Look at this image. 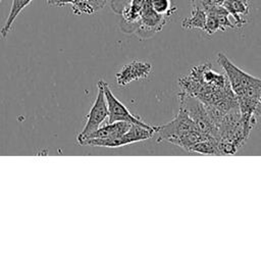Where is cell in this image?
I'll list each match as a JSON object with an SVG mask.
<instances>
[{
    "label": "cell",
    "instance_id": "cell-1",
    "mask_svg": "<svg viewBox=\"0 0 261 261\" xmlns=\"http://www.w3.org/2000/svg\"><path fill=\"white\" fill-rule=\"evenodd\" d=\"M178 85L181 92L197 98L207 108L224 114L240 112L226 75L216 72L210 62L192 67L188 74L178 80Z\"/></svg>",
    "mask_w": 261,
    "mask_h": 261
},
{
    "label": "cell",
    "instance_id": "cell-17",
    "mask_svg": "<svg viewBox=\"0 0 261 261\" xmlns=\"http://www.w3.org/2000/svg\"><path fill=\"white\" fill-rule=\"evenodd\" d=\"M50 1H51V0H46V3H47V4H48V3H49V2H50Z\"/></svg>",
    "mask_w": 261,
    "mask_h": 261
},
{
    "label": "cell",
    "instance_id": "cell-2",
    "mask_svg": "<svg viewBox=\"0 0 261 261\" xmlns=\"http://www.w3.org/2000/svg\"><path fill=\"white\" fill-rule=\"evenodd\" d=\"M217 62L222 67L239 104L241 118L245 129L249 133L261 116V79L256 77L231 62L223 53H218Z\"/></svg>",
    "mask_w": 261,
    "mask_h": 261
},
{
    "label": "cell",
    "instance_id": "cell-5",
    "mask_svg": "<svg viewBox=\"0 0 261 261\" xmlns=\"http://www.w3.org/2000/svg\"><path fill=\"white\" fill-rule=\"evenodd\" d=\"M155 134V126L130 124L129 128L120 137L115 139H88L82 142L81 146H95V147H107L117 148L133 143L141 142L152 138Z\"/></svg>",
    "mask_w": 261,
    "mask_h": 261
},
{
    "label": "cell",
    "instance_id": "cell-15",
    "mask_svg": "<svg viewBox=\"0 0 261 261\" xmlns=\"http://www.w3.org/2000/svg\"><path fill=\"white\" fill-rule=\"evenodd\" d=\"M107 1L108 0H90V4H91L94 12H96V11L102 9L105 6Z\"/></svg>",
    "mask_w": 261,
    "mask_h": 261
},
{
    "label": "cell",
    "instance_id": "cell-7",
    "mask_svg": "<svg viewBox=\"0 0 261 261\" xmlns=\"http://www.w3.org/2000/svg\"><path fill=\"white\" fill-rule=\"evenodd\" d=\"M167 16L157 13L152 5L151 0H146L141 10L139 20L137 21L134 33L140 39H149L162 30L167 22Z\"/></svg>",
    "mask_w": 261,
    "mask_h": 261
},
{
    "label": "cell",
    "instance_id": "cell-8",
    "mask_svg": "<svg viewBox=\"0 0 261 261\" xmlns=\"http://www.w3.org/2000/svg\"><path fill=\"white\" fill-rule=\"evenodd\" d=\"M100 83L102 85L104 96L107 103L108 108V120L107 122H115V121H124L132 124H139V125H149L148 123L144 122L141 118L135 116L130 111L126 108V106L121 103L111 92L109 85L103 81L100 80Z\"/></svg>",
    "mask_w": 261,
    "mask_h": 261
},
{
    "label": "cell",
    "instance_id": "cell-6",
    "mask_svg": "<svg viewBox=\"0 0 261 261\" xmlns=\"http://www.w3.org/2000/svg\"><path fill=\"white\" fill-rule=\"evenodd\" d=\"M97 87H98V93L89 113L87 114V120H86L85 126L76 137V141L79 145L83 141H85L92 133H94L97 128H99L102 125V123L105 121V119L108 118L107 103H106L104 91L100 81L98 82Z\"/></svg>",
    "mask_w": 261,
    "mask_h": 261
},
{
    "label": "cell",
    "instance_id": "cell-16",
    "mask_svg": "<svg viewBox=\"0 0 261 261\" xmlns=\"http://www.w3.org/2000/svg\"><path fill=\"white\" fill-rule=\"evenodd\" d=\"M259 102H260V104H261V95H260V97H259Z\"/></svg>",
    "mask_w": 261,
    "mask_h": 261
},
{
    "label": "cell",
    "instance_id": "cell-13",
    "mask_svg": "<svg viewBox=\"0 0 261 261\" xmlns=\"http://www.w3.org/2000/svg\"><path fill=\"white\" fill-rule=\"evenodd\" d=\"M207 13L198 7H192V15L182 19L181 27L185 29H199L204 31L206 24Z\"/></svg>",
    "mask_w": 261,
    "mask_h": 261
},
{
    "label": "cell",
    "instance_id": "cell-4",
    "mask_svg": "<svg viewBox=\"0 0 261 261\" xmlns=\"http://www.w3.org/2000/svg\"><path fill=\"white\" fill-rule=\"evenodd\" d=\"M179 106L182 107L195 122L196 126L205 137L215 140L218 143V130L206 106L197 98L184 92L178 93Z\"/></svg>",
    "mask_w": 261,
    "mask_h": 261
},
{
    "label": "cell",
    "instance_id": "cell-3",
    "mask_svg": "<svg viewBox=\"0 0 261 261\" xmlns=\"http://www.w3.org/2000/svg\"><path fill=\"white\" fill-rule=\"evenodd\" d=\"M155 134H157L158 143L168 142L188 152H192L194 146L202 140L210 139L200 133L193 119L180 106L178 113L171 121L155 126Z\"/></svg>",
    "mask_w": 261,
    "mask_h": 261
},
{
    "label": "cell",
    "instance_id": "cell-11",
    "mask_svg": "<svg viewBox=\"0 0 261 261\" xmlns=\"http://www.w3.org/2000/svg\"><path fill=\"white\" fill-rule=\"evenodd\" d=\"M33 0H12V4H11V8L9 11V14L6 18V21L4 23V25L2 27V29L0 30V35L2 38H6L7 35L9 34L14 20L16 19V17L18 16V14L22 11V9H24Z\"/></svg>",
    "mask_w": 261,
    "mask_h": 261
},
{
    "label": "cell",
    "instance_id": "cell-12",
    "mask_svg": "<svg viewBox=\"0 0 261 261\" xmlns=\"http://www.w3.org/2000/svg\"><path fill=\"white\" fill-rule=\"evenodd\" d=\"M70 5L71 10L74 14H92L95 13L91 4L90 0H51L47 5L48 6H63V5Z\"/></svg>",
    "mask_w": 261,
    "mask_h": 261
},
{
    "label": "cell",
    "instance_id": "cell-9",
    "mask_svg": "<svg viewBox=\"0 0 261 261\" xmlns=\"http://www.w3.org/2000/svg\"><path fill=\"white\" fill-rule=\"evenodd\" d=\"M151 71H152L151 63L147 61L135 59L132 62L123 65L120 68V70L115 73V80L119 86L123 87L133 83L134 81L146 79L151 73Z\"/></svg>",
    "mask_w": 261,
    "mask_h": 261
},
{
    "label": "cell",
    "instance_id": "cell-14",
    "mask_svg": "<svg viewBox=\"0 0 261 261\" xmlns=\"http://www.w3.org/2000/svg\"><path fill=\"white\" fill-rule=\"evenodd\" d=\"M151 5L157 13L167 17L173 14L176 10V6L172 5L171 0H151Z\"/></svg>",
    "mask_w": 261,
    "mask_h": 261
},
{
    "label": "cell",
    "instance_id": "cell-18",
    "mask_svg": "<svg viewBox=\"0 0 261 261\" xmlns=\"http://www.w3.org/2000/svg\"><path fill=\"white\" fill-rule=\"evenodd\" d=\"M1 1H2V0H0V2H1Z\"/></svg>",
    "mask_w": 261,
    "mask_h": 261
},
{
    "label": "cell",
    "instance_id": "cell-10",
    "mask_svg": "<svg viewBox=\"0 0 261 261\" xmlns=\"http://www.w3.org/2000/svg\"><path fill=\"white\" fill-rule=\"evenodd\" d=\"M130 124L132 123L124 122V121L107 122L106 124L97 128L94 133H92L86 140H88V139H115V138H118L121 135H123L129 128Z\"/></svg>",
    "mask_w": 261,
    "mask_h": 261
}]
</instances>
